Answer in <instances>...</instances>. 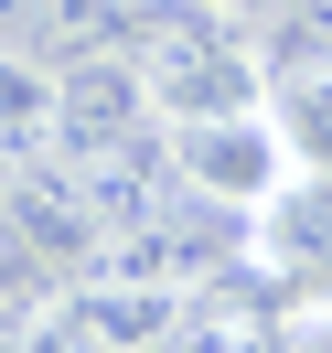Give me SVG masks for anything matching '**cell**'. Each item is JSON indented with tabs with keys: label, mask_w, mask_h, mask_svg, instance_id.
Wrapping results in <instances>:
<instances>
[{
	"label": "cell",
	"mask_w": 332,
	"mask_h": 353,
	"mask_svg": "<svg viewBox=\"0 0 332 353\" xmlns=\"http://www.w3.org/2000/svg\"><path fill=\"white\" fill-rule=\"evenodd\" d=\"M129 54H139V75H150L161 129L268 108V54L246 43L236 11H204V0H150V11H139V32H129Z\"/></svg>",
	"instance_id": "6da1fadb"
},
{
	"label": "cell",
	"mask_w": 332,
	"mask_h": 353,
	"mask_svg": "<svg viewBox=\"0 0 332 353\" xmlns=\"http://www.w3.org/2000/svg\"><path fill=\"white\" fill-rule=\"evenodd\" d=\"M172 150H182V182H193L204 203H225V214H257V203L279 193L289 172H300L268 108H236V118H193V129H172Z\"/></svg>",
	"instance_id": "7a4b0ae2"
},
{
	"label": "cell",
	"mask_w": 332,
	"mask_h": 353,
	"mask_svg": "<svg viewBox=\"0 0 332 353\" xmlns=\"http://www.w3.org/2000/svg\"><path fill=\"white\" fill-rule=\"evenodd\" d=\"M225 257H246V214H225V203H204V193L161 203L150 225H129V236L108 246L118 279H150V289H204V279H225Z\"/></svg>",
	"instance_id": "3957f363"
},
{
	"label": "cell",
	"mask_w": 332,
	"mask_h": 353,
	"mask_svg": "<svg viewBox=\"0 0 332 353\" xmlns=\"http://www.w3.org/2000/svg\"><path fill=\"white\" fill-rule=\"evenodd\" d=\"M139 129H161L150 108V75H139V54H86V65H65V118H54V150L65 161H97V150H129Z\"/></svg>",
	"instance_id": "277c9868"
},
{
	"label": "cell",
	"mask_w": 332,
	"mask_h": 353,
	"mask_svg": "<svg viewBox=\"0 0 332 353\" xmlns=\"http://www.w3.org/2000/svg\"><path fill=\"white\" fill-rule=\"evenodd\" d=\"M246 257L279 289H332V172H289L246 214Z\"/></svg>",
	"instance_id": "5b68a950"
},
{
	"label": "cell",
	"mask_w": 332,
	"mask_h": 353,
	"mask_svg": "<svg viewBox=\"0 0 332 353\" xmlns=\"http://www.w3.org/2000/svg\"><path fill=\"white\" fill-rule=\"evenodd\" d=\"M161 353H289V310H268L246 279H204L161 332Z\"/></svg>",
	"instance_id": "8992f818"
},
{
	"label": "cell",
	"mask_w": 332,
	"mask_h": 353,
	"mask_svg": "<svg viewBox=\"0 0 332 353\" xmlns=\"http://www.w3.org/2000/svg\"><path fill=\"white\" fill-rule=\"evenodd\" d=\"M54 300H65V310H75V321H86L108 353H161V332L182 321V300H193V289H150V279H118V268H97V279L54 289Z\"/></svg>",
	"instance_id": "52a82bcc"
},
{
	"label": "cell",
	"mask_w": 332,
	"mask_h": 353,
	"mask_svg": "<svg viewBox=\"0 0 332 353\" xmlns=\"http://www.w3.org/2000/svg\"><path fill=\"white\" fill-rule=\"evenodd\" d=\"M54 118H65V65L32 43H0V161L54 150Z\"/></svg>",
	"instance_id": "ba28073f"
},
{
	"label": "cell",
	"mask_w": 332,
	"mask_h": 353,
	"mask_svg": "<svg viewBox=\"0 0 332 353\" xmlns=\"http://www.w3.org/2000/svg\"><path fill=\"white\" fill-rule=\"evenodd\" d=\"M129 32H139V0H32V22L11 43L54 54V65H86V54H118Z\"/></svg>",
	"instance_id": "9c48e42d"
},
{
	"label": "cell",
	"mask_w": 332,
	"mask_h": 353,
	"mask_svg": "<svg viewBox=\"0 0 332 353\" xmlns=\"http://www.w3.org/2000/svg\"><path fill=\"white\" fill-rule=\"evenodd\" d=\"M268 118L300 172H332V65H268Z\"/></svg>",
	"instance_id": "30bf717a"
},
{
	"label": "cell",
	"mask_w": 332,
	"mask_h": 353,
	"mask_svg": "<svg viewBox=\"0 0 332 353\" xmlns=\"http://www.w3.org/2000/svg\"><path fill=\"white\" fill-rule=\"evenodd\" d=\"M43 310H54V289H43V279H0V353H22Z\"/></svg>",
	"instance_id": "8fae6325"
},
{
	"label": "cell",
	"mask_w": 332,
	"mask_h": 353,
	"mask_svg": "<svg viewBox=\"0 0 332 353\" xmlns=\"http://www.w3.org/2000/svg\"><path fill=\"white\" fill-rule=\"evenodd\" d=\"M22 353H108V343H97V332H86V321H75V310H65V300H54V310H43V321H32V343H22Z\"/></svg>",
	"instance_id": "7c38bea8"
},
{
	"label": "cell",
	"mask_w": 332,
	"mask_h": 353,
	"mask_svg": "<svg viewBox=\"0 0 332 353\" xmlns=\"http://www.w3.org/2000/svg\"><path fill=\"white\" fill-rule=\"evenodd\" d=\"M289 353H332V289H300V310H289Z\"/></svg>",
	"instance_id": "4fadbf2b"
},
{
	"label": "cell",
	"mask_w": 332,
	"mask_h": 353,
	"mask_svg": "<svg viewBox=\"0 0 332 353\" xmlns=\"http://www.w3.org/2000/svg\"><path fill=\"white\" fill-rule=\"evenodd\" d=\"M0 279H32V257H22V225H11V193H0ZM54 289V279H43Z\"/></svg>",
	"instance_id": "5bb4252c"
},
{
	"label": "cell",
	"mask_w": 332,
	"mask_h": 353,
	"mask_svg": "<svg viewBox=\"0 0 332 353\" xmlns=\"http://www.w3.org/2000/svg\"><path fill=\"white\" fill-rule=\"evenodd\" d=\"M204 11H236V22H257V11H268V0H204Z\"/></svg>",
	"instance_id": "9a60e30c"
},
{
	"label": "cell",
	"mask_w": 332,
	"mask_h": 353,
	"mask_svg": "<svg viewBox=\"0 0 332 353\" xmlns=\"http://www.w3.org/2000/svg\"><path fill=\"white\" fill-rule=\"evenodd\" d=\"M139 11H150V0H139Z\"/></svg>",
	"instance_id": "2e32d148"
}]
</instances>
